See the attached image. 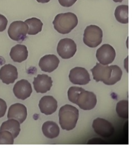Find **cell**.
<instances>
[{"instance_id":"cb8c5ba5","label":"cell","mask_w":132,"mask_h":148,"mask_svg":"<svg viewBox=\"0 0 132 148\" xmlns=\"http://www.w3.org/2000/svg\"><path fill=\"white\" fill-rule=\"evenodd\" d=\"M14 138L8 131H0V144L13 145Z\"/></svg>"},{"instance_id":"603a6c76","label":"cell","mask_w":132,"mask_h":148,"mask_svg":"<svg viewBox=\"0 0 132 148\" xmlns=\"http://www.w3.org/2000/svg\"><path fill=\"white\" fill-rule=\"evenodd\" d=\"M129 103L127 100L119 101L116 106V112L118 116L123 119L128 118Z\"/></svg>"},{"instance_id":"2e32d148","label":"cell","mask_w":132,"mask_h":148,"mask_svg":"<svg viewBox=\"0 0 132 148\" xmlns=\"http://www.w3.org/2000/svg\"><path fill=\"white\" fill-rule=\"evenodd\" d=\"M59 63V60L55 55L48 54L40 59L39 66L42 71L52 72L58 68Z\"/></svg>"},{"instance_id":"7a4b0ae2","label":"cell","mask_w":132,"mask_h":148,"mask_svg":"<svg viewBox=\"0 0 132 148\" xmlns=\"http://www.w3.org/2000/svg\"><path fill=\"white\" fill-rule=\"evenodd\" d=\"M54 28L62 34H69L78 24L77 16L71 13L67 12L58 14L52 21Z\"/></svg>"},{"instance_id":"3957f363","label":"cell","mask_w":132,"mask_h":148,"mask_svg":"<svg viewBox=\"0 0 132 148\" xmlns=\"http://www.w3.org/2000/svg\"><path fill=\"white\" fill-rule=\"evenodd\" d=\"M103 31L97 25L87 26L84 30L83 42L88 47L94 48L98 46L102 42Z\"/></svg>"},{"instance_id":"ac0fdd59","label":"cell","mask_w":132,"mask_h":148,"mask_svg":"<svg viewBox=\"0 0 132 148\" xmlns=\"http://www.w3.org/2000/svg\"><path fill=\"white\" fill-rule=\"evenodd\" d=\"M42 130L44 135L49 139L56 138L60 132L59 126L55 122L52 121H47L44 123Z\"/></svg>"},{"instance_id":"9a60e30c","label":"cell","mask_w":132,"mask_h":148,"mask_svg":"<svg viewBox=\"0 0 132 148\" xmlns=\"http://www.w3.org/2000/svg\"><path fill=\"white\" fill-rule=\"evenodd\" d=\"M39 107L41 113L46 115H50L56 110L58 103L56 100L53 97L45 95L40 99Z\"/></svg>"},{"instance_id":"8992f818","label":"cell","mask_w":132,"mask_h":148,"mask_svg":"<svg viewBox=\"0 0 132 148\" xmlns=\"http://www.w3.org/2000/svg\"><path fill=\"white\" fill-rule=\"evenodd\" d=\"M97 103L96 95L89 91L83 89L78 94L76 104L81 109L89 110L95 108Z\"/></svg>"},{"instance_id":"30bf717a","label":"cell","mask_w":132,"mask_h":148,"mask_svg":"<svg viewBox=\"0 0 132 148\" xmlns=\"http://www.w3.org/2000/svg\"><path fill=\"white\" fill-rule=\"evenodd\" d=\"M13 91L14 95L20 99L25 100L30 97L32 88L30 83L25 79L18 81L14 86Z\"/></svg>"},{"instance_id":"f1b7e54d","label":"cell","mask_w":132,"mask_h":148,"mask_svg":"<svg viewBox=\"0 0 132 148\" xmlns=\"http://www.w3.org/2000/svg\"><path fill=\"white\" fill-rule=\"evenodd\" d=\"M37 1V2L39 3H47L50 0H36Z\"/></svg>"},{"instance_id":"52a82bcc","label":"cell","mask_w":132,"mask_h":148,"mask_svg":"<svg viewBox=\"0 0 132 148\" xmlns=\"http://www.w3.org/2000/svg\"><path fill=\"white\" fill-rule=\"evenodd\" d=\"M116 56L115 49L109 44H104L96 51V58L99 63L103 65H108L112 63Z\"/></svg>"},{"instance_id":"5bb4252c","label":"cell","mask_w":132,"mask_h":148,"mask_svg":"<svg viewBox=\"0 0 132 148\" xmlns=\"http://www.w3.org/2000/svg\"><path fill=\"white\" fill-rule=\"evenodd\" d=\"M18 77V72L16 66L12 64H6L0 69V79L3 83H13Z\"/></svg>"},{"instance_id":"e0dca14e","label":"cell","mask_w":132,"mask_h":148,"mask_svg":"<svg viewBox=\"0 0 132 148\" xmlns=\"http://www.w3.org/2000/svg\"><path fill=\"white\" fill-rule=\"evenodd\" d=\"M28 51L27 47L24 45L18 44L13 46L10 50V56L14 62H21L27 60Z\"/></svg>"},{"instance_id":"7c38bea8","label":"cell","mask_w":132,"mask_h":148,"mask_svg":"<svg viewBox=\"0 0 132 148\" xmlns=\"http://www.w3.org/2000/svg\"><path fill=\"white\" fill-rule=\"evenodd\" d=\"M7 119H13L22 124L27 119V109L25 106L22 103H16L12 105L9 109Z\"/></svg>"},{"instance_id":"4fadbf2b","label":"cell","mask_w":132,"mask_h":148,"mask_svg":"<svg viewBox=\"0 0 132 148\" xmlns=\"http://www.w3.org/2000/svg\"><path fill=\"white\" fill-rule=\"evenodd\" d=\"M92 73L93 79L98 82H104L111 76V68L108 65H103L100 63H96V65L90 69Z\"/></svg>"},{"instance_id":"f546056e","label":"cell","mask_w":132,"mask_h":148,"mask_svg":"<svg viewBox=\"0 0 132 148\" xmlns=\"http://www.w3.org/2000/svg\"><path fill=\"white\" fill-rule=\"evenodd\" d=\"M114 2H122L123 0H112Z\"/></svg>"},{"instance_id":"44dd1931","label":"cell","mask_w":132,"mask_h":148,"mask_svg":"<svg viewBox=\"0 0 132 148\" xmlns=\"http://www.w3.org/2000/svg\"><path fill=\"white\" fill-rule=\"evenodd\" d=\"M115 17L116 20L122 24L129 23V6L126 5L118 6L115 10Z\"/></svg>"},{"instance_id":"83f0119b","label":"cell","mask_w":132,"mask_h":148,"mask_svg":"<svg viewBox=\"0 0 132 148\" xmlns=\"http://www.w3.org/2000/svg\"><path fill=\"white\" fill-rule=\"evenodd\" d=\"M77 0H58L59 4L63 7H70L75 3Z\"/></svg>"},{"instance_id":"484cf974","label":"cell","mask_w":132,"mask_h":148,"mask_svg":"<svg viewBox=\"0 0 132 148\" xmlns=\"http://www.w3.org/2000/svg\"><path fill=\"white\" fill-rule=\"evenodd\" d=\"M7 24V18L3 15L0 14V32H2L6 29Z\"/></svg>"},{"instance_id":"d6986e66","label":"cell","mask_w":132,"mask_h":148,"mask_svg":"<svg viewBox=\"0 0 132 148\" xmlns=\"http://www.w3.org/2000/svg\"><path fill=\"white\" fill-rule=\"evenodd\" d=\"M8 131L16 138L20 132V123L16 120L9 119L1 124L0 131Z\"/></svg>"},{"instance_id":"8fae6325","label":"cell","mask_w":132,"mask_h":148,"mask_svg":"<svg viewBox=\"0 0 132 148\" xmlns=\"http://www.w3.org/2000/svg\"><path fill=\"white\" fill-rule=\"evenodd\" d=\"M34 88L37 93H46L50 90L52 85L51 77L45 74L37 75L33 82Z\"/></svg>"},{"instance_id":"277c9868","label":"cell","mask_w":132,"mask_h":148,"mask_svg":"<svg viewBox=\"0 0 132 148\" xmlns=\"http://www.w3.org/2000/svg\"><path fill=\"white\" fill-rule=\"evenodd\" d=\"M28 31V25L22 21L12 22L7 30L10 38L15 41H22L26 37Z\"/></svg>"},{"instance_id":"6da1fadb","label":"cell","mask_w":132,"mask_h":148,"mask_svg":"<svg viewBox=\"0 0 132 148\" xmlns=\"http://www.w3.org/2000/svg\"><path fill=\"white\" fill-rule=\"evenodd\" d=\"M59 124L63 130L70 131L75 128L79 116V111L71 105H65L59 110Z\"/></svg>"},{"instance_id":"5b68a950","label":"cell","mask_w":132,"mask_h":148,"mask_svg":"<svg viewBox=\"0 0 132 148\" xmlns=\"http://www.w3.org/2000/svg\"><path fill=\"white\" fill-rule=\"evenodd\" d=\"M56 50L61 58L69 59L73 57L77 51V45L71 39H62L58 43Z\"/></svg>"},{"instance_id":"7402d4cb","label":"cell","mask_w":132,"mask_h":148,"mask_svg":"<svg viewBox=\"0 0 132 148\" xmlns=\"http://www.w3.org/2000/svg\"><path fill=\"white\" fill-rule=\"evenodd\" d=\"M111 74L110 77L103 82L106 85H114L119 82L122 76V71L120 67L117 65H111Z\"/></svg>"},{"instance_id":"4316f807","label":"cell","mask_w":132,"mask_h":148,"mask_svg":"<svg viewBox=\"0 0 132 148\" xmlns=\"http://www.w3.org/2000/svg\"><path fill=\"white\" fill-rule=\"evenodd\" d=\"M7 109V105L6 102L0 98V118L4 116Z\"/></svg>"},{"instance_id":"ffe728a7","label":"cell","mask_w":132,"mask_h":148,"mask_svg":"<svg viewBox=\"0 0 132 148\" xmlns=\"http://www.w3.org/2000/svg\"><path fill=\"white\" fill-rule=\"evenodd\" d=\"M28 26V35H36L40 32L42 29L43 23L42 21L36 17H32L27 19L24 21Z\"/></svg>"},{"instance_id":"9c48e42d","label":"cell","mask_w":132,"mask_h":148,"mask_svg":"<svg viewBox=\"0 0 132 148\" xmlns=\"http://www.w3.org/2000/svg\"><path fill=\"white\" fill-rule=\"evenodd\" d=\"M69 78L72 83L79 85L87 84L90 80V75L87 70L79 66L70 70Z\"/></svg>"},{"instance_id":"d4e9b609","label":"cell","mask_w":132,"mask_h":148,"mask_svg":"<svg viewBox=\"0 0 132 148\" xmlns=\"http://www.w3.org/2000/svg\"><path fill=\"white\" fill-rule=\"evenodd\" d=\"M84 88H82L81 87H77V86L70 87L67 91V97H68L69 100L71 102L76 104L77 97H78L79 93Z\"/></svg>"},{"instance_id":"ba28073f","label":"cell","mask_w":132,"mask_h":148,"mask_svg":"<svg viewBox=\"0 0 132 148\" xmlns=\"http://www.w3.org/2000/svg\"><path fill=\"white\" fill-rule=\"evenodd\" d=\"M92 127L97 134L104 138L111 136L114 132L112 124L101 118L98 117L95 119L92 123Z\"/></svg>"}]
</instances>
